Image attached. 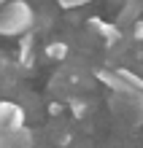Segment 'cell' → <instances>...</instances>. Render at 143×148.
Segmentation results:
<instances>
[{
    "mask_svg": "<svg viewBox=\"0 0 143 148\" xmlns=\"http://www.w3.org/2000/svg\"><path fill=\"white\" fill-rule=\"evenodd\" d=\"M32 8L24 3V0H11L0 8V35L6 38H16L30 32L32 27Z\"/></svg>",
    "mask_w": 143,
    "mask_h": 148,
    "instance_id": "6da1fadb",
    "label": "cell"
},
{
    "mask_svg": "<svg viewBox=\"0 0 143 148\" xmlns=\"http://www.w3.org/2000/svg\"><path fill=\"white\" fill-rule=\"evenodd\" d=\"M95 75H97V81H103V84L108 86L111 92L122 94V97H132V100L143 102V92L132 89V86H130V84H127V81H124V78L119 75V70H108V67H100V70H97Z\"/></svg>",
    "mask_w": 143,
    "mask_h": 148,
    "instance_id": "7a4b0ae2",
    "label": "cell"
},
{
    "mask_svg": "<svg viewBox=\"0 0 143 148\" xmlns=\"http://www.w3.org/2000/svg\"><path fill=\"white\" fill-rule=\"evenodd\" d=\"M0 148H32V132L27 127H14L0 132Z\"/></svg>",
    "mask_w": 143,
    "mask_h": 148,
    "instance_id": "3957f363",
    "label": "cell"
},
{
    "mask_svg": "<svg viewBox=\"0 0 143 148\" xmlns=\"http://www.w3.org/2000/svg\"><path fill=\"white\" fill-rule=\"evenodd\" d=\"M24 127V110L16 102H0V132L3 129Z\"/></svg>",
    "mask_w": 143,
    "mask_h": 148,
    "instance_id": "277c9868",
    "label": "cell"
},
{
    "mask_svg": "<svg viewBox=\"0 0 143 148\" xmlns=\"http://www.w3.org/2000/svg\"><path fill=\"white\" fill-rule=\"evenodd\" d=\"M89 27H95V32L108 43V46H113L116 40H122V24H111V22H103V19H97V16H92V19H89Z\"/></svg>",
    "mask_w": 143,
    "mask_h": 148,
    "instance_id": "5b68a950",
    "label": "cell"
},
{
    "mask_svg": "<svg viewBox=\"0 0 143 148\" xmlns=\"http://www.w3.org/2000/svg\"><path fill=\"white\" fill-rule=\"evenodd\" d=\"M30 49H32V35L30 32H24V38H22V54H19V62L27 67L32 62V54H30Z\"/></svg>",
    "mask_w": 143,
    "mask_h": 148,
    "instance_id": "8992f818",
    "label": "cell"
},
{
    "mask_svg": "<svg viewBox=\"0 0 143 148\" xmlns=\"http://www.w3.org/2000/svg\"><path fill=\"white\" fill-rule=\"evenodd\" d=\"M119 75L124 78V81H127L132 89H138V92H143V78L140 75H135L132 70H127V67H119Z\"/></svg>",
    "mask_w": 143,
    "mask_h": 148,
    "instance_id": "52a82bcc",
    "label": "cell"
},
{
    "mask_svg": "<svg viewBox=\"0 0 143 148\" xmlns=\"http://www.w3.org/2000/svg\"><path fill=\"white\" fill-rule=\"evenodd\" d=\"M46 57L49 59H65L68 57V46L65 43H51V46L46 49Z\"/></svg>",
    "mask_w": 143,
    "mask_h": 148,
    "instance_id": "ba28073f",
    "label": "cell"
},
{
    "mask_svg": "<svg viewBox=\"0 0 143 148\" xmlns=\"http://www.w3.org/2000/svg\"><path fill=\"white\" fill-rule=\"evenodd\" d=\"M86 3H92V0H57L59 8H65V11H73V8H81Z\"/></svg>",
    "mask_w": 143,
    "mask_h": 148,
    "instance_id": "9c48e42d",
    "label": "cell"
},
{
    "mask_svg": "<svg viewBox=\"0 0 143 148\" xmlns=\"http://www.w3.org/2000/svg\"><path fill=\"white\" fill-rule=\"evenodd\" d=\"M132 38L138 43H143V22H135V30H132Z\"/></svg>",
    "mask_w": 143,
    "mask_h": 148,
    "instance_id": "30bf717a",
    "label": "cell"
},
{
    "mask_svg": "<svg viewBox=\"0 0 143 148\" xmlns=\"http://www.w3.org/2000/svg\"><path fill=\"white\" fill-rule=\"evenodd\" d=\"M6 3H11V0H0V5H6Z\"/></svg>",
    "mask_w": 143,
    "mask_h": 148,
    "instance_id": "8fae6325",
    "label": "cell"
}]
</instances>
